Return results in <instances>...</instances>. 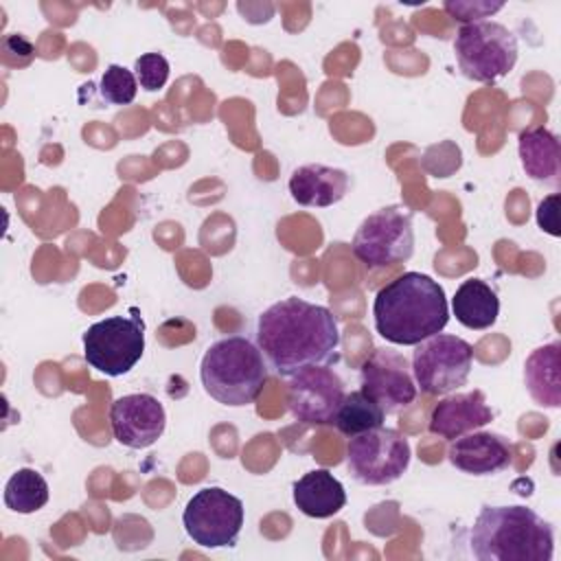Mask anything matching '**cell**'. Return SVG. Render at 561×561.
<instances>
[{
    "mask_svg": "<svg viewBox=\"0 0 561 561\" xmlns=\"http://www.w3.org/2000/svg\"><path fill=\"white\" fill-rule=\"evenodd\" d=\"M243 502L221 486H204L186 502L182 524L202 548H230L243 528Z\"/></svg>",
    "mask_w": 561,
    "mask_h": 561,
    "instance_id": "30bf717a",
    "label": "cell"
},
{
    "mask_svg": "<svg viewBox=\"0 0 561 561\" xmlns=\"http://www.w3.org/2000/svg\"><path fill=\"white\" fill-rule=\"evenodd\" d=\"M412 449L408 438L390 427H375L351 436L346 443L348 473L368 486H383L399 480L410 467Z\"/></svg>",
    "mask_w": 561,
    "mask_h": 561,
    "instance_id": "ba28073f",
    "label": "cell"
},
{
    "mask_svg": "<svg viewBox=\"0 0 561 561\" xmlns=\"http://www.w3.org/2000/svg\"><path fill=\"white\" fill-rule=\"evenodd\" d=\"M267 370L261 348L245 335H228L213 342L199 364L206 394L230 408L254 403L267 383Z\"/></svg>",
    "mask_w": 561,
    "mask_h": 561,
    "instance_id": "277c9868",
    "label": "cell"
},
{
    "mask_svg": "<svg viewBox=\"0 0 561 561\" xmlns=\"http://www.w3.org/2000/svg\"><path fill=\"white\" fill-rule=\"evenodd\" d=\"M362 392L386 414H397L416 399V381L408 359L388 348H375L359 368Z\"/></svg>",
    "mask_w": 561,
    "mask_h": 561,
    "instance_id": "7c38bea8",
    "label": "cell"
},
{
    "mask_svg": "<svg viewBox=\"0 0 561 561\" xmlns=\"http://www.w3.org/2000/svg\"><path fill=\"white\" fill-rule=\"evenodd\" d=\"M145 353V322L136 309L131 316H110L83 333V359L90 368L121 377L129 373Z\"/></svg>",
    "mask_w": 561,
    "mask_h": 561,
    "instance_id": "52a82bcc",
    "label": "cell"
},
{
    "mask_svg": "<svg viewBox=\"0 0 561 561\" xmlns=\"http://www.w3.org/2000/svg\"><path fill=\"white\" fill-rule=\"evenodd\" d=\"M294 504L296 508L313 519H327L346 506L344 484L327 469L307 471L294 482Z\"/></svg>",
    "mask_w": 561,
    "mask_h": 561,
    "instance_id": "e0dca14e",
    "label": "cell"
},
{
    "mask_svg": "<svg viewBox=\"0 0 561 561\" xmlns=\"http://www.w3.org/2000/svg\"><path fill=\"white\" fill-rule=\"evenodd\" d=\"M383 419H386V412L368 394H364L362 390H353V392H346L333 425L337 427L340 434L351 438L368 430L381 427Z\"/></svg>",
    "mask_w": 561,
    "mask_h": 561,
    "instance_id": "7402d4cb",
    "label": "cell"
},
{
    "mask_svg": "<svg viewBox=\"0 0 561 561\" xmlns=\"http://www.w3.org/2000/svg\"><path fill=\"white\" fill-rule=\"evenodd\" d=\"M473 368V348L467 340L436 333L416 344L412 377L425 394H449L467 383Z\"/></svg>",
    "mask_w": 561,
    "mask_h": 561,
    "instance_id": "9c48e42d",
    "label": "cell"
},
{
    "mask_svg": "<svg viewBox=\"0 0 561 561\" xmlns=\"http://www.w3.org/2000/svg\"><path fill=\"white\" fill-rule=\"evenodd\" d=\"M169 70H171V66H169L167 57L160 53H145L134 64V75H136L140 88L147 92H156V90L164 88V83L169 81Z\"/></svg>",
    "mask_w": 561,
    "mask_h": 561,
    "instance_id": "cb8c5ba5",
    "label": "cell"
},
{
    "mask_svg": "<svg viewBox=\"0 0 561 561\" xmlns=\"http://www.w3.org/2000/svg\"><path fill=\"white\" fill-rule=\"evenodd\" d=\"M48 502V482L31 467L18 469L4 484V504L13 513L31 515Z\"/></svg>",
    "mask_w": 561,
    "mask_h": 561,
    "instance_id": "44dd1931",
    "label": "cell"
},
{
    "mask_svg": "<svg viewBox=\"0 0 561 561\" xmlns=\"http://www.w3.org/2000/svg\"><path fill=\"white\" fill-rule=\"evenodd\" d=\"M524 381L537 405H561V342L543 344L526 357Z\"/></svg>",
    "mask_w": 561,
    "mask_h": 561,
    "instance_id": "ac0fdd59",
    "label": "cell"
},
{
    "mask_svg": "<svg viewBox=\"0 0 561 561\" xmlns=\"http://www.w3.org/2000/svg\"><path fill=\"white\" fill-rule=\"evenodd\" d=\"M101 96L112 105H129L138 92V79L125 66L112 64L101 77Z\"/></svg>",
    "mask_w": 561,
    "mask_h": 561,
    "instance_id": "603a6c76",
    "label": "cell"
},
{
    "mask_svg": "<svg viewBox=\"0 0 561 561\" xmlns=\"http://www.w3.org/2000/svg\"><path fill=\"white\" fill-rule=\"evenodd\" d=\"M414 215L403 204L370 213L353 237V254L370 270L405 263L414 254Z\"/></svg>",
    "mask_w": 561,
    "mask_h": 561,
    "instance_id": "8992f818",
    "label": "cell"
},
{
    "mask_svg": "<svg viewBox=\"0 0 561 561\" xmlns=\"http://www.w3.org/2000/svg\"><path fill=\"white\" fill-rule=\"evenodd\" d=\"M340 340L333 311L298 296L270 305L256 320V346L280 377H291L309 366L335 364Z\"/></svg>",
    "mask_w": 561,
    "mask_h": 561,
    "instance_id": "6da1fadb",
    "label": "cell"
},
{
    "mask_svg": "<svg viewBox=\"0 0 561 561\" xmlns=\"http://www.w3.org/2000/svg\"><path fill=\"white\" fill-rule=\"evenodd\" d=\"M110 425L121 445L129 449H145L162 436L167 412L153 394H123L110 408Z\"/></svg>",
    "mask_w": 561,
    "mask_h": 561,
    "instance_id": "4fadbf2b",
    "label": "cell"
},
{
    "mask_svg": "<svg viewBox=\"0 0 561 561\" xmlns=\"http://www.w3.org/2000/svg\"><path fill=\"white\" fill-rule=\"evenodd\" d=\"M451 311L462 327L484 331L500 316V298L482 278H467L451 298Z\"/></svg>",
    "mask_w": 561,
    "mask_h": 561,
    "instance_id": "ffe728a7",
    "label": "cell"
},
{
    "mask_svg": "<svg viewBox=\"0 0 561 561\" xmlns=\"http://www.w3.org/2000/svg\"><path fill=\"white\" fill-rule=\"evenodd\" d=\"M373 320L386 342L416 346L447 327L445 289L427 274L403 272L375 294Z\"/></svg>",
    "mask_w": 561,
    "mask_h": 561,
    "instance_id": "7a4b0ae2",
    "label": "cell"
},
{
    "mask_svg": "<svg viewBox=\"0 0 561 561\" xmlns=\"http://www.w3.org/2000/svg\"><path fill=\"white\" fill-rule=\"evenodd\" d=\"M351 178L344 169L327 164L298 167L289 178V193L300 206L327 208L337 204L348 191Z\"/></svg>",
    "mask_w": 561,
    "mask_h": 561,
    "instance_id": "2e32d148",
    "label": "cell"
},
{
    "mask_svg": "<svg viewBox=\"0 0 561 561\" xmlns=\"http://www.w3.org/2000/svg\"><path fill=\"white\" fill-rule=\"evenodd\" d=\"M447 458L462 473L493 476L511 465L513 449L504 436L473 430L451 440Z\"/></svg>",
    "mask_w": 561,
    "mask_h": 561,
    "instance_id": "9a60e30c",
    "label": "cell"
},
{
    "mask_svg": "<svg viewBox=\"0 0 561 561\" xmlns=\"http://www.w3.org/2000/svg\"><path fill=\"white\" fill-rule=\"evenodd\" d=\"M344 397V381L331 366L302 368L287 383V408L305 425H333Z\"/></svg>",
    "mask_w": 561,
    "mask_h": 561,
    "instance_id": "8fae6325",
    "label": "cell"
},
{
    "mask_svg": "<svg viewBox=\"0 0 561 561\" xmlns=\"http://www.w3.org/2000/svg\"><path fill=\"white\" fill-rule=\"evenodd\" d=\"M557 204H559V195L552 193L548 197H543L537 206V226L541 230H546L552 237H559V224H557Z\"/></svg>",
    "mask_w": 561,
    "mask_h": 561,
    "instance_id": "d4e9b609",
    "label": "cell"
},
{
    "mask_svg": "<svg viewBox=\"0 0 561 561\" xmlns=\"http://www.w3.org/2000/svg\"><path fill=\"white\" fill-rule=\"evenodd\" d=\"M493 421V410L489 408L482 390L456 392L443 397L430 412L427 430L434 436L454 440L462 434L484 427Z\"/></svg>",
    "mask_w": 561,
    "mask_h": 561,
    "instance_id": "5bb4252c",
    "label": "cell"
},
{
    "mask_svg": "<svg viewBox=\"0 0 561 561\" xmlns=\"http://www.w3.org/2000/svg\"><path fill=\"white\" fill-rule=\"evenodd\" d=\"M469 543L480 561H550L554 530L533 508L482 506Z\"/></svg>",
    "mask_w": 561,
    "mask_h": 561,
    "instance_id": "3957f363",
    "label": "cell"
},
{
    "mask_svg": "<svg viewBox=\"0 0 561 561\" xmlns=\"http://www.w3.org/2000/svg\"><path fill=\"white\" fill-rule=\"evenodd\" d=\"M454 53L462 75L478 83H495L517 64V39L511 28L493 20L467 22L454 37Z\"/></svg>",
    "mask_w": 561,
    "mask_h": 561,
    "instance_id": "5b68a950",
    "label": "cell"
},
{
    "mask_svg": "<svg viewBox=\"0 0 561 561\" xmlns=\"http://www.w3.org/2000/svg\"><path fill=\"white\" fill-rule=\"evenodd\" d=\"M519 160L526 175L535 182L557 186L561 173V149L557 136L546 127H533L519 134Z\"/></svg>",
    "mask_w": 561,
    "mask_h": 561,
    "instance_id": "d6986e66",
    "label": "cell"
}]
</instances>
